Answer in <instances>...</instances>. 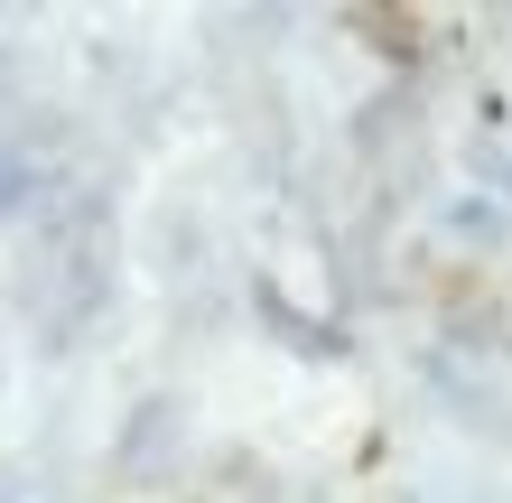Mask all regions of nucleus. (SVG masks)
I'll return each mask as SVG.
<instances>
[]
</instances>
